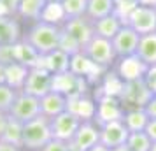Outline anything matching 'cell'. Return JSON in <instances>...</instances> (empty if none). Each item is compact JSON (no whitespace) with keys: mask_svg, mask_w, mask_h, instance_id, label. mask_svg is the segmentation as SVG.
Wrapping results in <instances>:
<instances>
[{"mask_svg":"<svg viewBox=\"0 0 156 151\" xmlns=\"http://www.w3.org/2000/svg\"><path fill=\"white\" fill-rule=\"evenodd\" d=\"M60 37H62V27L51 25V23H46V21H35L28 25V28L25 30L23 39L41 56H44V55H48L51 51L58 49Z\"/></svg>","mask_w":156,"mask_h":151,"instance_id":"6da1fadb","label":"cell"},{"mask_svg":"<svg viewBox=\"0 0 156 151\" xmlns=\"http://www.w3.org/2000/svg\"><path fill=\"white\" fill-rule=\"evenodd\" d=\"M53 139L51 123L46 116H37L23 127V151H41Z\"/></svg>","mask_w":156,"mask_h":151,"instance_id":"7a4b0ae2","label":"cell"},{"mask_svg":"<svg viewBox=\"0 0 156 151\" xmlns=\"http://www.w3.org/2000/svg\"><path fill=\"white\" fill-rule=\"evenodd\" d=\"M83 53L102 70H111L118 63V56H116V51L112 48V42L104 37L95 35L83 48Z\"/></svg>","mask_w":156,"mask_h":151,"instance_id":"3957f363","label":"cell"},{"mask_svg":"<svg viewBox=\"0 0 156 151\" xmlns=\"http://www.w3.org/2000/svg\"><path fill=\"white\" fill-rule=\"evenodd\" d=\"M53 83H55V76L48 69H44L42 65H37L28 70V76H27V81H25V86L21 92H27L28 95L41 99L53 90Z\"/></svg>","mask_w":156,"mask_h":151,"instance_id":"277c9868","label":"cell"},{"mask_svg":"<svg viewBox=\"0 0 156 151\" xmlns=\"http://www.w3.org/2000/svg\"><path fill=\"white\" fill-rule=\"evenodd\" d=\"M125 23L130 25V27H132L135 32H139L140 35L156 32V5L139 4V5L126 16Z\"/></svg>","mask_w":156,"mask_h":151,"instance_id":"5b68a950","label":"cell"},{"mask_svg":"<svg viewBox=\"0 0 156 151\" xmlns=\"http://www.w3.org/2000/svg\"><path fill=\"white\" fill-rule=\"evenodd\" d=\"M125 109L126 107L118 95L98 93L97 95V118H95V121H98L102 125V123L123 120Z\"/></svg>","mask_w":156,"mask_h":151,"instance_id":"8992f818","label":"cell"},{"mask_svg":"<svg viewBox=\"0 0 156 151\" xmlns=\"http://www.w3.org/2000/svg\"><path fill=\"white\" fill-rule=\"evenodd\" d=\"M151 95H153L151 90L140 77V79H133V81H125L118 97L125 104V107H144L147 104V100L151 99Z\"/></svg>","mask_w":156,"mask_h":151,"instance_id":"52a82bcc","label":"cell"},{"mask_svg":"<svg viewBox=\"0 0 156 151\" xmlns=\"http://www.w3.org/2000/svg\"><path fill=\"white\" fill-rule=\"evenodd\" d=\"M9 116L21 123H27L37 116H41V99L28 95L27 92H20L9 111Z\"/></svg>","mask_w":156,"mask_h":151,"instance_id":"ba28073f","label":"cell"},{"mask_svg":"<svg viewBox=\"0 0 156 151\" xmlns=\"http://www.w3.org/2000/svg\"><path fill=\"white\" fill-rule=\"evenodd\" d=\"M90 83L88 79L81 77L74 72H65V74H58L55 76V83H53V90H56L60 93H63L67 99L72 97H79V95H86L88 93Z\"/></svg>","mask_w":156,"mask_h":151,"instance_id":"9c48e42d","label":"cell"},{"mask_svg":"<svg viewBox=\"0 0 156 151\" xmlns=\"http://www.w3.org/2000/svg\"><path fill=\"white\" fill-rule=\"evenodd\" d=\"M49 123H51L53 139H60V141H65V142H70L74 139V135L77 134L83 120H79L77 116H74L69 111H65L62 114L51 118Z\"/></svg>","mask_w":156,"mask_h":151,"instance_id":"30bf717a","label":"cell"},{"mask_svg":"<svg viewBox=\"0 0 156 151\" xmlns=\"http://www.w3.org/2000/svg\"><path fill=\"white\" fill-rule=\"evenodd\" d=\"M139 41H140V34L135 32L130 25L125 23V27L111 41L114 51H116L118 60H123V58H128V56H135L137 48H139Z\"/></svg>","mask_w":156,"mask_h":151,"instance_id":"8fae6325","label":"cell"},{"mask_svg":"<svg viewBox=\"0 0 156 151\" xmlns=\"http://www.w3.org/2000/svg\"><path fill=\"white\" fill-rule=\"evenodd\" d=\"M97 144H100V123L95 120L83 121L77 134L70 141L72 151H88Z\"/></svg>","mask_w":156,"mask_h":151,"instance_id":"7c38bea8","label":"cell"},{"mask_svg":"<svg viewBox=\"0 0 156 151\" xmlns=\"http://www.w3.org/2000/svg\"><path fill=\"white\" fill-rule=\"evenodd\" d=\"M62 30L65 34H69L72 39H76L81 48H84L86 44L95 37V28H93V21L88 16H81V18H69L65 20L62 25Z\"/></svg>","mask_w":156,"mask_h":151,"instance_id":"4fadbf2b","label":"cell"},{"mask_svg":"<svg viewBox=\"0 0 156 151\" xmlns=\"http://www.w3.org/2000/svg\"><path fill=\"white\" fill-rule=\"evenodd\" d=\"M128 135H130V130L125 127L123 120L102 123L100 125V142L104 146H107L109 149L126 144Z\"/></svg>","mask_w":156,"mask_h":151,"instance_id":"5bb4252c","label":"cell"},{"mask_svg":"<svg viewBox=\"0 0 156 151\" xmlns=\"http://www.w3.org/2000/svg\"><path fill=\"white\" fill-rule=\"evenodd\" d=\"M25 35L23 21L18 16H0V46H12Z\"/></svg>","mask_w":156,"mask_h":151,"instance_id":"9a60e30c","label":"cell"},{"mask_svg":"<svg viewBox=\"0 0 156 151\" xmlns=\"http://www.w3.org/2000/svg\"><path fill=\"white\" fill-rule=\"evenodd\" d=\"M69 113L77 116L83 121H90L97 118V97L91 95H79V97H72L69 99Z\"/></svg>","mask_w":156,"mask_h":151,"instance_id":"2e32d148","label":"cell"},{"mask_svg":"<svg viewBox=\"0 0 156 151\" xmlns=\"http://www.w3.org/2000/svg\"><path fill=\"white\" fill-rule=\"evenodd\" d=\"M67 107H69V99L56 90H51L49 93L41 97V114L49 118V120L65 113Z\"/></svg>","mask_w":156,"mask_h":151,"instance_id":"e0dca14e","label":"cell"},{"mask_svg":"<svg viewBox=\"0 0 156 151\" xmlns=\"http://www.w3.org/2000/svg\"><path fill=\"white\" fill-rule=\"evenodd\" d=\"M70 62L72 56L69 53H65L62 49H55L48 55H44L41 65L44 69H48L53 76H58V74H65L70 70Z\"/></svg>","mask_w":156,"mask_h":151,"instance_id":"ac0fdd59","label":"cell"},{"mask_svg":"<svg viewBox=\"0 0 156 151\" xmlns=\"http://www.w3.org/2000/svg\"><path fill=\"white\" fill-rule=\"evenodd\" d=\"M123 27H125V20H123L119 14H116V13L105 16V18H100L97 21H93L95 35L109 39V41H112L114 37H116V34H118Z\"/></svg>","mask_w":156,"mask_h":151,"instance_id":"d6986e66","label":"cell"},{"mask_svg":"<svg viewBox=\"0 0 156 151\" xmlns=\"http://www.w3.org/2000/svg\"><path fill=\"white\" fill-rule=\"evenodd\" d=\"M146 65L142 63L137 56H128L123 60H118V63L114 67V70L119 74V77L123 81H133V79H140L146 72Z\"/></svg>","mask_w":156,"mask_h":151,"instance_id":"ffe728a7","label":"cell"},{"mask_svg":"<svg viewBox=\"0 0 156 151\" xmlns=\"http://www.w3.org/2000/svg\"><path fill=\"white\" fill-rule=\"evenodd\" d=\"M46 2L48 0H20L16 16L23 23H28V25L30 23H35V21H41V16H42V11L46 7Z\"/></svg>","mask_w":156,"mask_h":151,"instance_id":"44dd1931","label":"cell"},{"mask_svg":"<svg viewBox=\"0 0 156 151\" xmlns=\"http://www.w3.org/2000/svg\"><path fill=\"white\" fill-rule=\"evenodd\" d=\"M70 72H74V74H77V76H81V77L88 79V83L91 84V83H93V76H95L97 72H100V74H102V72H107V70L98 69V67L93 63V62L86 56L83 51H79L77 55H74V56H72Z\"/></svg>","mask_w":156,"mask_h":151,"instance_id":"7402d4cb","label":"cell"},{"mask_svg":"<svg viewBox=\"0 0 156 151\" xmlns=\"http://www.w3.org/2000/svg\"><path fill=\"white\" fill-rule=\"evenodd\" d=\"M28 67L20 63V62L4 65V83L16 88L18 92H21L23 86H25V81H27V76H28Z\"/></svg>","mask_w":156,"mask_h":151,"instance_id":"603a6c76","label":"cell"},{"mask_svg":"<svg viewBox=\"0 0 156 151\" xmlns=\"http://www.w3.org/2000/svg\"><path fill=\"white\" fill-rule=\"evenodd\" d=\"M135 56L139 58L146 67L156 65V32L140 35V41H139V48H137Z\"/></svg>","mask_w":156,"mask_h":151,"instance_id":"cb8c5ba5","label":"cell"},{"mask_svg":"<svg viewBox=\"0 0 156 151\" xmlns=\"http://www.w3.org/2000/svg\"><path fill=\"white\" fill-rule=\"evenodd\" d=\"M123 123L130 132H144L149 123V116L144 107H126L123 114Z\"/></svg>","mask_w":156,"mask_h":151,"instance_id":"d4e9b609","label":"cell"},{"mask_svg":"<svg viewBox=\"0 0 156 151\" xmlns=\"http://www.w3.org/2000/svg\"><path fill=\"white\" fill-rule=\"evenodd\" d=\"M14 58H16V62L27 65L28 69L37 67V65H41V62H42V56H41L25 39H21L20 42L14 44Z\"/></svg>","mask_w":156,"mask_h":151,"instance_id":"484cf974","label":"cell"},{"mask_svg":"<svg viewBox=\"0 0 156 151\" xmlns=\"http://www.w3.org/2000/svg\"><path fill=\"white\" fill-rule=\"evenodd\" d=\"M116 13V4L114 0H88V9H86V16L97 21L100 18H105L109 14Z\"/></svg>","mask_w":156,"mask_h":151,"instance_id":"4316f807","label":"cell"},{"mask_svg":"<svg viewBox=\"0 0 156 151\" xmlns=\"http://www.w3.org/2000/svg\"><path fill=\"white\" fill-rule=\"evenodd\" d=\"M65 20H67V16H65V13H63L62 2H46V7H44V11H42L41 21L62 27L65 23Z\"/></svg>","mask_w":156,"mask_h":151,"instance_id":"83f0119b","label":"cell"},{"mask_svg":"<svg viewBox=\"0 0 156 151\" xmlns=\"http://www.w3.org/2000/svg\"><path fill=\"white\" fill-rule=\"evenodd\" d=\"M23 127H25V123L18 121V120L9 116V121H7V127H5V132H4L2 141L23 148Z\"/></svg>","mask_w":156,"mask_h":151,"instance_id":"f1b7e54d","label":"cell"},{"mask_svg":"<svg viewBox=\"0 0 156 151\" xmlns=\"http://www.w3.org/2000/svg\"><path fill=\"white\" fill-rule=\"evenodd\" d=\"M126 146L132 151H151L153 141L149 139V135L146 132H130Z\"/></svg>","mask_w":156,"mask_h":151,"instance_id":"f546056e","label":"cell"},{"mask_svg":"<svg viewBox=\"0 0 156 151\" xmlns=\"http://www.w3.org/2000/svg\"><path fill=\"white\" fill-rule=\"evenodd\" d=\"M18 90L12 86H9L5 83H0V113H5L9 114V111L14 104L16 97H18Z\"/></svg>","mask_w":156,"mask_h":151,"instance_id":"4dcf8cb0","label":"cell"},{"mask_svg":"<svg viewBox=\"0 0 156 151\" xmlns=\"http://www.w3.org/2000/svg\"><path fill=\"white\" fill-rule=\"evenodd\" d=\"M62 7H63L67 20L69 18H81V16H86L88 0H62Z\"/></svg>","mask_w":156,"mask_h":151,"instance_id":"1f68e13d","label":"cell"},{"mask_svg":"<svg viewBox=\"0 0 156 151\" xmlns=\"http://www.w3.org/2000/svg\"><path fill=\"white\" fill-rule=\"evenodd\" d=\"M58 49L65 51V53H69L70 56L74 55H77L79 51H83V48L79 46V42L76 39H72L69 34H65L63 30H62V37H60V46H58Z\"/></svg>","mask_w":156,"mask_h":151,"instance_id":"d6a6232c","label":"cell"},{"mask_svg":"<svg viewBox=\"0 0 156 151\" xmlns=\"http://www.w3.org/2000/svg\"><path fill=\"white\" fill-rule=\"evenodd\" d=\"M114 4H116V14L126 20V16L140 4V0H114Z\"/></svg>","mask_w":156,"mask_h":151,"instance_id":"836d02e7","label":"cell"},{"mask_svg":"<svg viewBox=\"0 0 156 151\" xmlns=\"http://www.w3.org/2000/svg\"><path fill=\"white\" fill-rule=\"evenodd\" d=\"M41 151H72V146L70 142H65L60 139H51Z\"/></svg>","mask_w":156,"mask_h":151,"instance_id":"e575fe53","label":"cell"},{"mask_svg":"<svg viewBox=\"0 0 156 151\" xmlns=\"http://www.w3.org/2000/svg\"><path fill=\"white\" fill-rule=\"evenodd\" d=\"M142 79H144V83H146L147 88L151 90V93H156V65H151V67L146 69Z\"/></svg>","mask_w":156,"mask_h":151,"instance_id":"d590c367","label":"cell"},{"mask_svg":"<svg viewBox=\"0 0 156 151\" xmlns=\"http://www.w3.org/2000/svg\"><path fill=\"white\" fill-rule=\"evenodd\" d=\"M144 111L149 116V120H156V93L151 95V99L147 100V104L144 106Z\"/></svg>","mask_w":156,"mask_h":151,"instance_id":"8d00e7d4","label":"cell"},{"mask_svg":"<svg viewBox=\"0 0 156 151\" xmlns=\"http://www.w3.org/2000/svg\"><path fill=\"white\" fill-rule=\"evenodd\" d=\"M144 132L149 135V139H151L153 142H156V120H149L147 127H146Z\"/></svg>","mask_w":156,"mask_h":151,"instance_id":"74e56055","label":"cell"},{"mask_svg":"<svg viewBox=\"0 0 156 151\" xmlns=\"http://www.w3.org/2000/svg\"><path fill=\"white\" fill-rule=\"evenodd\" d=\"M7 121H9V114H5V113H0V141H2V137H4V132H5Z\"/></svg>","mask_w":156,"mask_h":151,"instance_id":"f35d334b","label":"cell"},{"mask_svg":"<svg viewBox=\"0 0 156 151\" xmlns=\"http://www.w3.org/2000/svg\"><path fill=\"white\" fill-rule=\"evenodd\" d=\"M0 151H23V148H20V146H14V144H9V142H4V141H0Z\"/></svg>","mask_w":156,"mask_h":151,"instance_id":"ab89813d","label":"cell"},{"mask_svg":"<svg viewBox=\"0 0 156 151\" xmlns=\"http://www.w3.org/2000/svg\"><path fill=\"white\" fill-rule=\"evenodd\" d=\"M88 151H111L107 146H104V144L100 142V144H97V146H93L91 149H88Z\"/></svg>","mask_w":156,"mask_h":151,"instance_id":"60d3db41","label":"cell"},{"mask_svg":"<svg viewBox=\"0 0 156 151\" xmlns=\"http://www.w3.org/2000/svg\"><path fill=\"white\" fill-rule=\"evenodd\" d=\"M111 151H132V149L128 148L126 144H123V146H118V148H112Z\"/></svg>","mask_w":156,"mask_h":151,"instance_id":"b9f144b4","label":"cell"},{"mask_svg":"<svg viewBox=\"0 0 156 151\" xmlns=\"http://www.w3.org/2000/svg\"><path fill=\"white\" fill-rule=\"evenodd\" d=\"M0 83H4V67H0Z\"/></svg>","mask_w":156,"mask_h":151,"instance_id":"7bdbcfd3","label":"cell"},{"mask_svg":"<svg viewBox=\"0 0 156 151\" xmlns=\"http://www.w3.org/2000/svg\"><path fill=\"white\" fill-rule=\"evenodd\" d=\"M151 151H156V142H153V146H151Z\"/></svg>","mask_w":156,"mask_h":151,"instance_id":"ee69618b","label":"cell"},{"mask_svg":"<svg viewBox=\"0 0 156 151\" xmlns=\"http://www.w3.org/2000/svg\"><path fill=\"white\" fill-rule=\"evenodd\" d=\"M48 2H62V0H48Z\"/></svg>","mask_w":156,"mask_h":151,"instance_id":"f6af8a7d","label":"cell"},{"mask_svg":"<svg viewBox=\"0 0 156 151\" xmlns=\"http://www.w3.org/2000/svg\"><path fill=\"white\" fill-rule=\"evenodd\" d=\"M0 67H2V63H0Z\"/></svg>","mask_w":156,"mask_h":151,"instance_id":"bcb514c9","label":"cell"}]
</instances>
